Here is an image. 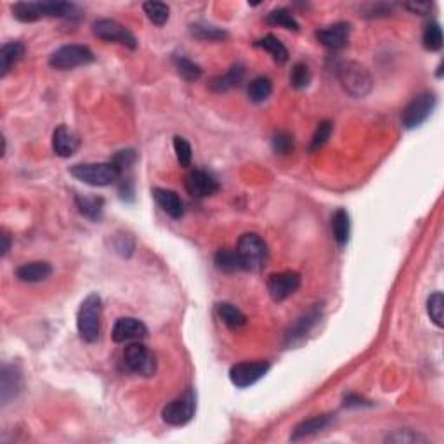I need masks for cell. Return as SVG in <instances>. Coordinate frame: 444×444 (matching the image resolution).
Here are the masks:
<instances>
[{"label": "cell", "instance_id": "d590c367", "mask_svg": "<svg viewBox=\"0 0 444 444\" xmlns=\"http://www.w3.org/2000/svg\"><path fill=\"white\" fill-rule=\"evenodd\" d=\"M331 132H334V124H331L330 120H325V121H321V124H318V127H316L314 134H312L309 151L312 153V151L323 148L325 144H327V141L330 139Z\"/></svg>", "mask_w": 444, "mask_h": 444}, {"label": "cell", "instance_id": "9c48e42d", "mask_svg": "<svg viewBox=\"0 0 444 444\" xmlns=\"http://www.w3.org/2000/svg\"><path fill=\"white\" fill-rule=\"evenodd\" d=\"M436 104L437 100L432 92H423V94H419L417 97H413L403 110V117H401L404 129H417V127H420L432 115Z\"/></svg>", "mask_w": 444, "mask_h": 444}, {"label": "cell", "instance_id": "52a82bcc", "mask_svg": "<svg viewBox=\"0 0 444 444\" xmlns=\"http://www.w3.org/2000/svg\"><path fill=\"white\" fill-rule=\"evenodd\" d=\"M196 413V397L191 389H187L177 399L170 401L163 406L162 410V420L167 425L172 427H183L193 420Z\"/></svg>", "mask_w": 444, "mask_h": 444}, {"label": "cell", "instance_id": "ee69618b", "mask_svg": "<svg viewBox=\"0 0 444 444\" xmlns=\"http://www.w3.org/2000/svg\"><path fill=\"white\" fill-rule=\"evenodd\" d=\"M364 404H366V401H364L363 397L356 396V394H349V396L344 399V406H347V408L364 406Z\"/></svg>", "mask_w": 444, "mask_h": 444}, {"label": "cell", "instance_id": "7a4b0ae2", "mask_svg": "<svg viewBox=\"0 0 444 444\" xmlns=\"http://www.w3.org/2000/svg\"><path fill=\"white\" fill-rule=\"evenodd\" d=\"M101 312H103V301L97 294H89L78 307L77 330L82 340L87 344L100 340Z\"/></svg>", "mask_w": 444, "mask_h": 444}, {"label": "cell", "instance_id": "5bb4252c", "mask_svg": "<svg viewBox=\"0 0 444 444\" xmlns=\"http://www.w3.org/2000/svg\"><path fill=\"white\" fill-rule=\"evenodd\" d=\"M148 337V328L137 318H118L111 330V338L117 344H132V342H143Z\"/></svg>", "mask_w": 444, "mask_h": 444}, {"label": "cell", "instance_id": "4316f807", "mask_svg": "<svg viewBox=\"0 0 444 444\" xmlns=\"http://www.w3.org/2000/svg\"><path fill=\"white\" fill-rule=\"evenodd\" d=\"M255 47L264 49V51L269 52V54L272 56V59H274L276 62H279V65L288 61V49L283 45V42L279 40L276 35H266L261 40L255 42Z\"/></svg>", "mask_w": 444, "mask_h": 444}, {"label": "cell", "instance_id": "8d00e7d4", "mask_svg": "<svg viewBox=\"0 0 444 444\" xmlns=\"http://www.w3.org/2000/svg\"><path fill=\"white\" fill-rule=\"evenodd\" d=\"M174 151H176V158L180 167L186 169V167L191 165L193 150H191V144L187 143L186 137H180V136L174 137Z\"/></svg>", "mask_w": 444, "mask_h": 444}, {"label": "cell", "instance_id": "b9f144b4", "mask_svg": "<svg viewBox=\"0 0 444 444\" xmlns=\"http://www.w3.org/2000/svg\"><path fill=\"white\" fill-rule=\"evenodd\" d=\"M404 9L411 11L413 14L427 16L432 9V4H429V2H413V4H404Z\"/></svg>", "mask_w": 444, "mask_h": 444}, {"label": "cell", "instance_id": "f1b7e54d", "mask_svg": "<svg viewBox=\"0 0 444 444\" xmlns=\"http://www.w3.org/2000/svg\"><path fill=\"white\" fill-rule=\"evenodd\" d=\"M443 38V28H441L439 23L432 21L423 28V35H422V44L427 51L430 52H437L443 49L444 44Z\"/></svg>", "mask_w": 444, "mask_h": 444}, {"label": "cell", "instance_id": "83f0119b", "mask_svg": "<svg viewBox=\"0 0 444 444\" xmlns=\"http://www.w3.org/2000/svg\"><path fill=\"white\" fill-rule=\"evenodd\" d=\"M213 264L219 271L222 272H235L242 269V264H239L238 253L236 250H229V248H220L219 252L215 253V257H213Z\"/></svg>", "mask_w": 444, "mask_h": 444}, {"label": "cell", "instance_id": "d4e9b609", "mask_svg": "<svg viewBox=\"0 0 444 444\" xmlns=\"http://www.w3.org/2000/svg\"><path fill=\"white\" fill-rule=\"evenodd\" d=\"M78 212L91 220H100L103 215L104 200L101 196H75Z\"/></svg>", "mask_w": 444, "mask_h": 444}, {"label": "cell", "instance_id": "8992f818", "mask_svg": "<svg viewBox=\"0 0 444 444\" xmlns=\"http://www.w3.org/2000/svg\"><path fill=\"white\" fill-rule=\"evenodd\" d=\"M94 61V54L87 45L70 44L62 45V47L56 49L51 56H49V65L54 70H75L78 67H85L89 62Z\"/></svg>", "mask_w": 444, "mask_h": 444}, {"label": "cell", "instance_id": "ffe728a7", "mask_svg": "<svg viewBox=\"0 0 444 444\" xmlns=\"http://www.w3.org/2000/svg\"><path fill=\"white\" fill-rule=\"evenodd\" d=\"M52 274V266L44 261H34L21 264L16 269V278L23 283H38Z\"/></svg>", "mask_w": 444, "mask_h": 444}, {"label": "cell", "instance_id": "4fadbf2b", "mask_svg": "<svg viewBox=\"0 0 444 444\" xmlns=\"http://www.w3.org/2000/svg\"><path fill=\"white\" fill-rule=\"evenodd\" d=\"M184 186H186V191L196 200L213 196L220 189L215 177L202 169H195L187 174L186 180H184Z\"/></svg>", "mask_w": 444, "mask_h": 444}, {"label": "cell", "instance_id": "2e32d148", "mask_svg": "<svg viewBox=\"0 0 444 444\" xmlns=\"http://www.w3.org/2000/svg\"><path fill=\"white\" fill-rule=\"evenodd\" d=\"M321 316V311L318 307H312L311 311L304 312L302 316H299L297 320L294 321V323L288 327L287 334H285V344L287 345H295L299 344V342L304 340L305 337H307L309 331L314 328V325L318 323V320H320Z\"/></svg>", "mask_w": 444, "mask_h": 444}, {"label": "cell", "instance_id": "5b68a950", "mask_svg": "<svg viewBox=\"0 0 444 444\" xmlns=\"http://www.w3.org/2000/svg\"><path fill=\"white\" fill-rule=\"evenodd\" d=\"M239 264L243 271H261L268 261V245L264 239L255 233H245L239 236L236 246Z\"/></svg>", "mask_w": 444, "mask_h": 444}, {"label": "cell", "instance_id": "3957f363", "mask_svg": "<svg viewBox=\"0 0 444 444\" xmlns=\"http://www.w3.org/2000/svg\"><path fill=\"white\" fill-rule=\"evenodd\" d=\"M337 77L342 87L353 97H364L371 91V75L358 61H344L337 67Z\"/></svg>", "mask_w": 444, "mask_h": 444}, {"label": "cell", "instance_id": "ab89813d", "mask_svg": "<svg viewBox=\"0 0 444 444\" xmlns=\"http://www.w3.org/2000/svg\"><path fill=\"white\" fill-rule=\"evenodd\" d=\"M387 443H397V444H415V443H427V439L420 434L413 432V430H396L394 434L386 437Z\"/></svg>", "mask_w": 444, "mask_h": 444}, {"label": "cell", "instance_id": "484cf974", "mask_svg": "<svg viewBox=\"0 0 444 444\" xmlns=\"http://www.w3.org/2000/svg\"><path fill=\"white\" fill-rule=\"evenodd\" d=\"M217 314H219L220 321L231 330H238L246 323V316L239 311L236 305L229 304V302H222L217 305Z\"/></svg>", "mask_w": 444, "mask_h": 444}, {"label": "cell", "instance_id": "f6af8a7d", "mask_svg": "<svg viewBox=\"0 0 444 444\" xmlns=\"http://www.w3.org/2000/svg\"><path fill=\"white\" fill-rule=\"evenodd\" d=\"M9 246H11V238H9L8 233H4L2 235V255H8Z\"/></svg>", "mask_w": 444, "mask_h": 444}, {"label": "cell", "instance_id": "7bdbcfd3", "mask_svg": "<svg viewBox=\"0 0 444 444\" xmlns=\"http://www.w3.org/2000/svg\"><path fill=\"white\" fill-rule=\"evenodd\" d=\"M120 196L124 200H129V202H132L134 200V183L130 177H127V179H121L120 183Z\"/></svg>", "mask_w": 444, "mask_h": 444}, {"label": "cell", "instance_id": "f546056e", "mask_svg": "<svg viewBox=\"0 0 444 444\" xmlns=\"http://www.w3.org/2000/svg\"><path fill=\"white\" fill-rule=\"evenodd\" d=\"M144 12H146L148 19H150L153 25L163 26L167 21H169L170 9L165 2H156V0H150V2H144L143 4Z\"/></svg>", "mask_w": 444, "mask_h": 444}, {"label": "cell", "instance_id": "8fae6325", "mask_svg": "<svg viewBox=\"0 0 444 444\" xmlns=\"http://www.w3.org/2000/svg\"><path fill=\"white\" fill-rule=\"evenodd\" d=\"M271 364L268 361H245V363L233 364L229 370V380L238 389H245V387L253 386L259 382L264 375L268 373Z\"/></svg>", "mask_w": 444, "mask_h": 444}, {"label": "cell", "instance_id": "e575fe53", "mask_svg": "<svg viewBox=\"0 0 444 444\" xmlns=\"http://www.w3.org/2000/svg\"><path fill=\"white\" fill-rule=\"evenodd\" d=\"M427 312L429 318L432 320V323L437 328H443V316H444V297L441 292H436L429 297L427 301Z\"/></svg>", "mask_w": 444, "mask_h": 444}, {"label": "cell", "instance_id": "603a6c76", "mask_svg": "<svg viewBox=\"0 0 444 444\" xmlns=\"http://www.w3.org/2000/svg\"><path fill=\"white\" fill-rule=\"evenodd\" d=\"M23 54H25V45L21 42H8V44L2 45V49H0V77H5L16 62L23 58Z\"/></svg>", "mask_w": 444, "mask_h": 444}, {"label": "cell", "instance_id": "60d3db41", "mask_svg": "<svg viewBox=\"0 0 444 444\" xmlns=\"http://www.w3.org/2000/svg\"><path fill=\"white\" fill-rule=\"evenodd\" d=\"M136 160H137L136 151H134V150H121V151H118L117 154H115L111 162H113L115 165H117L118 169H120L121 176H124L125 170H129L130 167H132L134 163H136Z\"/></svg>", "mask_w": 444, "mask_h": 444}, {"label": "cell", "instance_id": "ba28073f", "mask_svg": "<svg viewBox=\"0 0 444 444\" xmlns=\"http://www.w3.org/2000/svg\"><path fill=\"white\" fill-rule=\"evenodd\" d=\"M124 363L132 373L141 377H153L156 373V358L143 342H132L125 347Z\"/></svg>", "mask_w": 444, "mask_h": 444}, {"label": "cell", "instance_id": "ac0fdd59", "mask_svg": "<svg viewBox=\"0 0 444 444\" xmlns=\"http://www.w3.org/2000/svg\"><path fill=\"white\" fill-rule=\"evenodd\" d=\"M23 387V375L18 366L14 364H5L0 373V399L2 404H9V401L14 399Z\"/></svg>", "mask_w": 444, "mask_h": 444}, {"label": "cell", "instance_id": "d6986e66", "mask_svg": "<svg viewBox=\"0 0 444 444\" xmlns=\"http://www.w3.org/2000/svg\"><path fill=\"white\" fill-rule=\"evenodd\" d=\"M153 198L156 200L158 207L163 210L172 219H180L184 213V205L180 196L172 189H165V187H154Z\"/></svg>", "mask_w": 444, "mask_h": 444}, {"label": "cell", "instance_id": "4dcf8cb0", "mask_svg": "<svg viewBox=\"0 0 444 444\" xmlns=\"http://www.w3.org/2000/svg\"><path fill=\"white\" fill-rule=\"evenodd\" d=\"M272 92V84L268 77L253 78L248 84V97L252 103H264Z\"/></svg>", "mask_w": 444, "mask_h": 444}, {"label": "cell", "instance_id": "836d02e7", "mask_svg": "<svg viewBox=\"0 0 444 444\" xmlns=\"http://www.w3.org/2000/svg\"><path fill=\"white\" fill-rule=\"evenodd\" d=\"M174 62H176V70L179 77H183L186 82H195L202 77V68H200V65L193 62L191 59L179 56V58L174 59Z\"/></svg>", "mask_w": 444, "mask_h": 444}, {"label": "cell", "instance_id": "30bf717a", "mask_svg": "<svg viewBox=\"0 0 444 444\" xmlns=\"http://www.w3.org/2000/svg\"><path fill=\"white\" fill-rule=\"evenodd\" d=\"M92 34L104 42H115V44L125 45L129 49H137V38L129 28H125L115 19H97L92 25Z\"/></svg>", "mask_w": 444, "mask_h": 444}, {"label": "cell", "instance_id": "74e56055", "mask_svg": "<svg viewBox=\"0 0 444 444\" xmlns=\"http://www.w3.org/2000/svg\"><path fill=\"white\" fill-rule=\"evenodd\" d=\"M311 70L305 62H297L292 68L290 73V84L292 87L295 89H305L309 84H311Z\"/></svg>", "mask_w": 444, "mask_h": 444}, {"label": "cell", "instance_id": "7402d4cb", "mask_svg": "<svg viewBox=\"0 0 444 444\" xmlns=\"http://www.w3.org/2000/svg\"><path fill=\"white\" fill-rule=\"evenodd\" d=\"M243 77H245V68H243V65H233L224 75L213 77L209 85L213 92H228L229 89L238 87L243 82Z\"/></svg>", "mask_w": 444, "mask_h": 444}, {"label": "cell", "instance_id": "1f68e13d", "mask_svg": "<svg viewBox=\"0 0 444 444\" xmlns=\"http://www.w3.org/2000/svg\"><path fill=\"white\" fill-rule=\"evenodd\" d=\"M266 23L271 26H281V28L285 30H294V32L299 30L297 19H295L294 14L285 8L272 9V11L266 16Z\"/></svg>", "mask_w": 444, "mask_h": 444}, {"label": "cell", "instance_id": "e0dca14e", "mask_svg": "<svg viewBox=\"0 0 444 444\" xmlns=\"http://www.w3.org/2000/svg\"><path fill=\"white\" fill-rule=\"evenodd\" d=\"M80 148V139L67 125H59L52 132V151L61 158H70Z\"/></svg>", "mask_w": 444, "mask_h": 444}, {"label": "cell", "instance_id": "6da1fadb", "mask_svg": "<svg viewBox=\"0 0 444 444\" xmlns=\"http://www.w3.org/2000/svg\"><path fill=\"white\" fill-rule=\"evenodd\" d=\"M12 16L21 23H34L42 18H77L80 11L70 2H16Z\"/></svg>", "mask_w": 444, "mask_h": 444}, {"label": "cell", "instance_id": "9a60e30c", "mask_svg": "<svg viewBox=\"0 0 444 444\" xmlns=\"http://www.w3.org/2000/svg\"><path fill=\"white\" fill-rule=\"evenodd\" d=\"M351 23L338 21L330 26L316 30V38L321 45H325L330 51H340L349 44V37H351Z\"/></svg>", "mask_w": 444, "mask_h": 444}, {"label": "cell", "instance_id": "cb8c5ba5", "mask_svg": "<svg viewBox=\"0 0 444 444\" xmlns=\"http://www.w3.org/2000/svg\"><path fill=\"white\" fill-rule=\"evenodd\" d=\"M331 231H334V238L338 246L347 245L349 238H351V215H349L347 210H335L334 217H331Z\"/></svg>", "mask_w": 444, "mask_h": 444}, {"label": "cell", "instance_id": "d6a6232c", "mask_svg": "<svg viewBox=\"0 0 444 444\" xmlns=\"http://www.w3.org/2000/svg\"><path fill=\"white\" fill-rule=\"evenodd\" d=\"M189 32L198 40H224V38H228V34L224 30L207 25V23H195V25H191Z\"/></svg>", "mask_w": 444, "mask_h": 444}, {"label": "cell", "instance_id": "277c9868", "mask_svg": "<svg viewBox=\"0 0 444 444\" xmlns=\"http://www.w3.org/2000/svg\"><path fill=\"white\" fill-rule=\"evenodd\" d=\"M70 174L84 184L96 187L110 186V184L120 180L121 177L120 169L113 162L77 163V165L70 167Z\"/></svg>", "mask_w": 444, "mask_h": 444}, {"label": "cell", "instance_id": "f35d334b", "mask_svg": "<svg viewBox=\"0 0 444 444\" xmlns=\"http://www.w3.org/2000/svg\"><path fill=\"white\" fill-rule=\"evenodd\" d=\"M272 150L278 154H288L294 150V136L287 130H278L271 139Z\"/></svg>", "mask_w": 444, "mask_h": 444}, {"label": "cell", "instance_id": "44dd1931", "mask_svg": "<svg viewBox=\"0 0 444 444\" xmlns=\"http://www.w3.org/2000/svg\"><path fill=\"white\" fill-rule=\"evenodd\" d=\"M334 422V415H318L311 417V419L304 420V422L299 423L294 430H292V441H301L304 437L312 436V434H318L321 430H325L327 427H330V423Z\"/></svg>", "mask_w": 444, "mask_h": 444}, {"label": "cell", "instance_id": "7c38bea8", "mask_svg": "<svg viewBox=\"0 0 444 444\" xmlns=\"http://www.w3.org/2000/svg\"><path fill=\"white\" fill-rule=\"evenodd\" d=\"M266 287H268L269 295H271V299L274 302L287 301L301 287V274L295 271L272 272L268 278Z\"/></svg>", "mask_w": 444, "mask_h": 444}]
</instances>
